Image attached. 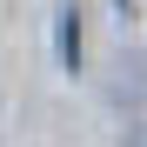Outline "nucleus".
Masks as SVG:
<instances>
[{"instance_id":"nucleus-3","label":"nucleus","mask_w":147,"mask_h":147,"mask_svg":"<svg viewBox=\"0 0 147 147\" xmlns=\"http://www.w3.org/2000/svg\"><path fill=\"white\" fill-rule=\"evenodd\" d=\"M120 147H147V120H134V127L120 134Z\"/></svg>"},{"instance_id":"nucleus-2","label":"nucleus","mask_w":147,"mask_h":147,"mask_svg":"<svg viewBox=\"0 0 147 147\" xmlns=\"http://www.w3.org/2000/svg\"><path fill=\"white\" fill-rule=\"evenodd\" d=\"M60 60H67V67H80V13H74V7L60 13Z\"/></svg>"},{"instance_id":"nucleus-1","label":"nucleus","mask_w":147,"mask_h":147,"mask_svg":"<svg viewBox=\"0 0 147 147\" xmlns=\"http://www.w3.org/2000/svg\"><path fill=\"white\" fill-rule=\"evenodd\" d=\"M107 94H114V107H127L134 120H147V47H134V54H120V60H114Z\"/></svg>"}]
</instances>
